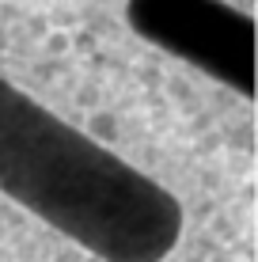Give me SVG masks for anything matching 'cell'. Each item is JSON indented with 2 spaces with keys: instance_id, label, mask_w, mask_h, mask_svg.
Listing matches in <instances>:
<instances>
[{
  "instance_id": "obj_1",
  "label": "cell",
  "mask_w": 258,
  "mask_h": 262,
  "mask_svg": "<svg viewBox=\"0 0 258 262\" xmlns=\"http://www.w3.org/2000/svg\"><path fill=\"white\" fill-rule=\"evenodd\" d=\"M0 262H251L243 164L73 15L0 0Z\"/></svg>"
},
{
  "instance_id": "obj_2",
  "label": "cell",
  "mask_w": 258,
  "mask_h": 262,
  "mask_svg": "<svg viewBox=\"0 0 258 262\" xmlns=\"http://www.w3.org/2000/svg\"><path fill=\"white\" fill-rule=\"evenodd\" d=\"M73 19L175 122L247 167L254 148L251 0H76Z\"/></svg>"
}]
</instances>
